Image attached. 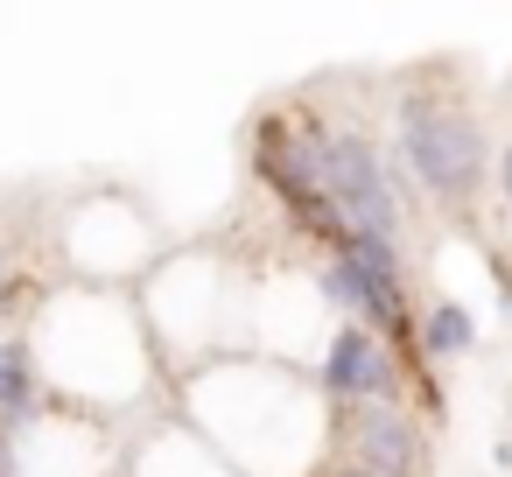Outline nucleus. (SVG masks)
<instances>
[{
    "label": "nucleus",
    "instance_id": "9",
    "mask_svg": "<svg viewBox=\"0 0 512 477\" xmlns=\"http://www.w3.org/2000/svg\"><path fill=\"white\" fill-rule=\"evenodd\" d=\"M0 316H8V253H0Z\"/></svg>",
    "mask_w": 512,
    "mask_h": 477
},
{
    "label": "nucleus",
    "instance_id": "10",
    "mask_svg": "<svg viewBox=\"0 0 512 477\" xmlns=\"http://www.w3.org/2000/svg\"><path fill=\"white\" fill-rule=\"evenodd\" d=\"M498 463H505V470H512V435H505V442H498Z\"/></svg>",
    "mask_w": 512,
    "mask_h": 477
},
{
    "label": "nucleus",
    "instance_id": "1",
    "mask_svg": "<svg viewBox=\"0 0 512 477\" xmlns=\"http://www.w3.org/2000/svg\"><path fill=\"white\" fill-rule=\"evenodd\" d=\"M393 169L442 211H470L491 183V148H484L477 113L442 92H400L393 99Z\"/></svg>",
    "mask_w": 512,
    "mask_h": 477
},
{
    "label": "nucleus",
    "instance_id": "5",
    "mask_svg": "<svg viewBox=\"0 0 512 477\" xmlns=\"http://www.w3.org/2000/svg\"><path fill=\"white\" fill-rule=\"evenodd\" d=\"M414 372L400 365V351L365 330V323H337L316 365V393H330L337 407H372V400H407Z\"/></svg>",
    "mask_w": 512,
    "mask_h": 477
},
{
    "label": "nucleus",
    "instance_id": "11",
    "mask_svg": "<svg viewBox=\"0 0 512 477\" xmlns=\"http://www.w3.org/2000/svg\"><path fill=\"white\" fill-rule=\"evenodd\" d=\"M337 477H358V470H337Z\"/></svg>",
    "mask_w": 512,
    "mask_h": 477
},
{
    "label": "nucleus",
    "instance_id": "6",
    "mask_svg": "<svg viewBox=\"0 0 512 477\" xmlns=\"http://www.w3.org/2000/svg\"><path fill=\"white\" fill-rule=\"evenodd\" d=\"M43 372H36V351L22 337H0V435H22L36 414H43Z\"/></svg>",
    "mask_w": 512,
    "mask_h": 477
},
{
    "label": "nucleus",
    "instance_id": "2",
    "mask_svg": "<svg viewBox=\"0 0 512 477\" xmlns=\"http://www.w3.org/2000/svg\"><path fill=\"white\" fill-rule=\"evenodd\" d=\"M316 169H323V197H330V211H337L344 232L400 246V232H407L400 169H393V155L372 134H358L351 120H316Z\"/></svg>",
    "mask_w": 512,
    "mask_h": 477
},
{
    "label": "nucleus",
    "instance_id": "8",
    "mask_svg": "<svg viewBox=\"0 0 512 477\" xmlns=\"http://www.w3.org/2000/svg\"><path fill=\"white\" fill-rule=\"evenodd\" d=\"M491 183H498V197H505V211H512V141L498 148V162H491Z\"/></svg>",
    "mask_w": 512,
    "mask_h": 477
},
{
    "label": "nucleus",
    "instance_id": "3",
    "mask_svg": "<svg viewBox=\"0 0 512 477\" xmlns=\"http://www.w3.org/2000/svg\"><path fill=\"white\" fill-rule=\"evenodd\" d=\"M253 169L267 176V190L281 197V211L302 225V232H316V239H344V225H337V211H330V197H323V169H316V120L295 106H281V113H267L260 127H253Z\"/></svg>",
    "mask_w": 512,
    "mask_h": 477
},
{
    "label": "nucleus",
    "instance_id": "4",
    "mask_svg": "<svg viewBox=\"0 0 512 477\" xmlns=\"http://www.w3.org/2000/svg\"><path fill=\"white\" fill-rule=\"evenodd\" d=\"M337 442L344 470L358 477H428V421L407 400H372V407H337Z\"/></svg>",
    "mask_w": 512,
    "mask_h": 477
},
{
    "label": "nucleus",
    "instance_id": "7",
    "mask_svg": "<svg viewBox=\"0 0 512 477\" xmlns=\"http://www.w3.org/2000/svg\"><path fill=\"white\" fill-rule=\"evenodd\" d=\"M414 344H421V358H470L477 351V316L463 302H435L414 323Z\"/></svg>",
    "mask_w": 512,
    "mask_h": 477
}]
</instances>
